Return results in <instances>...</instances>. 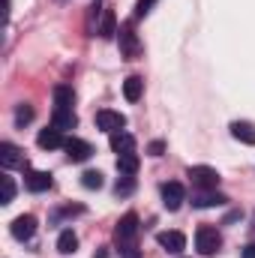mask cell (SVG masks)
Returning <instances> with one entry per match:
<instances>
[{
  "label": "cell",
  "instance_id": "1",
  "mask_svg": "<svg viewBox=\"0 0 255 258\" xmlns=\"http://www.w3.org/2000/svg\"><path fill=\"white\" fill-rule=\"evenodd\" d=\"M219 246H222V237H219V231H216L213 225H201V228L195 231V249H198L201 255H216Z\"/></svg>",
  "mask_w": 255,
  "mask_h": 258
},
{
  "label": "cell",
  "instance_id": "2",
  "mask_svg": "<svg viewBox=\"0 0 255 258\" xmlns=\"http://www.w3.org/2000/svg\"><path fill=\"white\" fill-rule=\"evenodd\" d=\"M186 177L192 180L195 189H216L219 186V171L210 168V165H192L186 171Z\"/></svg>",
  "mask_w": 255,
  "mask_h": 258
},
{
  "label": "cell",
  "instance_id": "3",
  "mask_svg": "<svg viewBox=\"0 0 255 258\" xmlns=\"http://www.w3.org/2000/svg\"><path fill=\"white\" fill-rule=\"evenodd\" d=\"M63 150H66V159L69 162H87L90 156H93V147H90V141H84V138H66V144H63Z\"/></svg>",
  "mask_w": 255,
  "mask_h": 258
},
{
  "label": "cell",
  "instance_id": "4",
  "mask_svg": "<svg viewBox=\"0 0 255 258\" xmlns=\"http://www.w3.org/2000/svg\"><path fill=\"white\" fill-rule=\"evenodd\" d=\"M117 33H120V54H123L126 60H135V57L141 54V42H138V33L132 30V24H123Z\"/></svg>",
  "mask_w": 255,
  "mask_h": 258
},
{
  "label": "cell",
  "instance_id": "5",
  "mask_svg": "<svg viewBox=\"0 0 255 258\" xmlns=\"http://www.w3.org/2000/svg\"><path fill=\"white\" fill-rule=\"evenodd\" d=\"M183 201H186V189H183V183H177V180L162 183V204H165V210H180Z\"/></svg>",
  "mask_w": 255,
  "mask_h": 258
},
{
  "label": "cell",
  "instance_id": "6",
  "mask_svg": "<svg viewBox=\"0 0 255 258\" xmlns=\"http://www.w3.org/2000/svg\"><path fill=\"white\" fill-rule=\"evenodd\" d=\"M9 231H12V237H15V240H30V237L36 234V216H30V213L15 216V219H12V225H9Z\"/></svg>",
  "mask_w": 255,
  "mask_h": 258
},
{
  "label": "cell",
  "instance_id": "7",
  "mask_svg": "<svg viewBox=\"0 0 255 258\" xmlns=\"http://www.w3.org/2000/svg\"><path fill=\"white\" fill-rule=\"evenodd\" d=\"M96 126L102 129V132H120V129L126 126V114L102 108V111H96Z\"/></svg>",
  "mask_w": 255,
  "mask_h": 258
},
{
  "label": "cell",
  "instance_id": "8",
  "mask_svg": "<svg viewBox=\"0 0 255 258\" xmlns=\"http://www.w3.org/2000/svg\"><path fill=\"white\" fill-rule=\"evenodd\" d=\"M138 216L135 213H126L120 222H117V228H114V237H117V243H135V237H138Z\"/></svg>",
  "mask_w": 255,
  "mask_h": 258
},
{
  "label": "cell",
  "instance_id": "9",
  "mask_svg": "<svg viewBox=\"0 0 255 258\" xmlns=\"http://www.w3.org/2000/svg\"><path fill=\"white\" fill-rule=\"evenodd\" d=\"M222 204H228V195L216 192V189H198V192H192V207L207 210V207H222Z\"/></svg>",
  "mask_w": 255,
  "mask_h": 258
},
{
  "label": "cell",
  "instance_id": "10",
  "mask_svg": "<svg viewBox=\"0 0 255 258\" xmlns=\"http://www.w3.org/2000/svg\"><path fill=\"white\" fill-rule=\"evenodd\" d=\"M156 243H159L165 252H171V255H180V252L186 249V237H183L180 231H159V234H156Z\"/></svg>",
  "mask_w": 255,
  "mask_h": 258
},
{
  "label": "cell",
  "instance_id": "11",
  "mask_svg": "<svg viewBox=\"0 0 255 258\" xmlns=\"http://www.w3.org/2000/svg\"><path fill=\"white\" fill-rule=\"evenodd\" d=\"M51 174L48 171H36V168H30L27 174H24V186L30 189V192H45V189H51Z\"/></svg>",
  "mask_w": 255,
  "mask_h": 258
},
{
  "label": "cell",
  "instance_id": "12",
  "mask_svg": "<svg viewBox=\"0 0 255 258\" xmlns=\"http://www.w3.org/2000/svg\"><path fill=\"white\" fill-rule=\"evenodd\" d=\"M36 144L42 147V150H54V147H63L66 144V138H63V132L60 129H42L39 135H36Z\"/></svg>",
  "mask_w": 255,
  "mask_h": 258
},
{
  "label": "cell",
  "instance_id": "13",
  "mask_svg": "<svg viewBox=\"0 0 255 258\" xmlns=\"http://www.w3.org/2000/svg\"><path fill=\"white\" fill-rule=\"evenodd\" d=\"M0 165H3V168H15V165H24V156H21V150H18L15 144L3 141V144H0Z\"/></svg>",
  "mask_w": 255,
  "mask_h": 258
},
{
  "label": "cell",
  "instance_id": "14",
  "mask_svg": "<svg viewBox=\"0 0 255 258\" xmlns=\"http://www.w3.org/2000/svg\"><path fill=\"white\" fill-rule=\"evenodd\" d=\"M51 126L60 129V132H69V129L78 126V117L72 108H54V117H51Z\"/></svg>",
  "mask_w": 255,
  "mask_h": 258
},
{
  "label": "cell",
  "instance_id": "15",
  "mask_svg": "<svg viewBox=\"0 0 255 258\" xmlns=\"http://www.w3.org/2000/svg\"><path fill=\"white\" fill-rule=\"evenodd\" d=\"M111 150L117 153V156H123V153H135V138L129 135V132H111Z\"/></svg>",
  "mask_w": 255,
  "mask_h": 258
},
{
  "label": "cell",
  "instance_id": "16",
  "mask_svg": "<svg viewBox=\"0 0 255 258\" xmlns=\"http://www.w3.org/2000/svg\"><path fill=\"white\" fill-rule=\"evenodd\" d=\"M231 135H234L240 144H249V147L255 144V126L246 123V120H234V123H231Z\"/></svg>",
  "mask_w": 255,
  "mask_h": 258
},
{
  "label": "cell",
  "instance_id": "17",
  "mask_svg": "<svg viewBox=\"0 0 255 258\" xmlns=\"http://www.w3.org/2000/svg\"><path fill=\"white\" fill-rule=\"evenodd\" d=\"M141 93H144V78L141 75H129L126 81H123V96H126L129 102H138Z\"/></svg>",
  "mask_w": 255,
  "mask_h": 258
},
{
  "label": "cell",
  "instance_id": "18",
  "mask_svg": "<svg viewBox=\"0 0 255 258\" xmlns=\"http://www.w3.org/2000/svg\"><path fill=\"white\" fill-rule=\"evenodd\" d=\"M75 249H78V234H75L72 228L60 231V237H57V252H60V255H72Z\"/></svg>",
  "mask_w": 255,
  "mask_h": 258
},
{
  "label": "cell",
  "instance_id": "19",
  "mask_svg": "<svg viewBox=\"0 0 255 258\" xmlns=\"http://www.w3.org/2000/svg\"><path fill=\"white\" fill-rule=\"evenodd\" d=\"M72 102H75L72 87L69 84H57L54 87V108H72Z\"/></svg>",
  "mask_w": 255,
  "mask_h": 258
},
{
  "label": "cell",
  "instance_id": "20",
  "mask_svg": "<svg viewBox=\"0 0 255 258\" xmlns=\"http://www.w3.org/2000/svg\"><path fill=\"white\" fill-rule=\"evenodd\" d=\"M117 171L126 174V177H135V171H138V153H123V156H117Z\"/></svg>",
  "mask_w": 255,
  "mask_h": 258
},
{
  "label": "cell",
  "instance_id": "21",
  "mask_svg": "<svg viewBox=\"0 0 255 258\" xmlns=\"http://www.w3.org/2000/svg\"><path fill=\"white\" fill-rule=\"evenodd\" d=\"M102 39H111L114 33H117V24H114V12L111 9H105L102 12V21H99V30H96Z\"/></svg>",
  "mask_w": 255,
  "mask_h": 258
},
{
  "label": "cell",
  "instance_id": "22",
  "mask_svg": "<svg viewBox=\"0 0 255 258\" xmlns=\"http://www.w3.org/2000/svg\"><path fill=\"white\" fill-rule=\"evenodd\" d=\"M102 183H105L102 171H84L81 174V186L84 189H102Z\"/></svg>",
  "mask_w": 255,
  "mask_h": 258
},
{
  "label": "cell",
  "instance_id": "23",
  "mask_svg": "<svg viewBox=\"0 0 255 258\" xmlns=\"http://www.w3.org/2000/svg\"><path fill=\"white\" fill-rule=\"evenodd\" d=\"M30 120H33V108H30L27 102H24V105H18V108H15V123H18V126H24V123H30Z\"/></svg>",
  "mask_w": 255,
  "mask_h": 258
},
{
  "label": "cell",
  "instance_id": "24",
  "mask_svg": "<svg viewBox=\"0 0 255 258\" xmlns=\"http://www.w3.org/2000/svg\"><path fill=\"white\" fill-rule=\"evenodd\" d=\"M12 198H15V183L9 174H3V201L0 204H12Z\"/></svg>",
  "mask_w": 255,
  "mask_h": 258
},
{
  "label": "cell",
  "instance_id": "25",
  "mask_svg": "<svg viewBox=\"0 0 255 258\" xmlns=\"http://www.w3.org/2000/svg\"><path fill=\"white\" fill-rule=\"evenodd\" d=\"M132 189H135V180H132V177H126V174H120V180H117L114 192H117V195H129Z\"/></svg>",
  "mask_w": 255,
  "mask_h": 258
},
{
  "label": "cell",
  "instance_id": "26",
  "mask_svg": "<svg viewBox=\"0 0 255 258\" xmlns=\"http://www.w3.org/2000/svg\"><path fill=\"white\" fill-rule=\"evenodd\" d=\"M153 3H156V0H138V3H135V18H144V15L153 9Z\"/></svg>",
  "mask_w": 255,
  "mask_h": 258
},
{
  "label": "cell",
  "instance_id": "27",
  "mask_svg": "<svg viewBox=\"0 0 255 258\" xmlns=\"http://www.w3.org/2000/svg\"><path fill=\"white\" fill-rule=\"evenodd\" d=\"M120 255L123 258H141V252H138L135 243H120Z\"/></svg>",
  "mask_w": 255,
  "mask_h": 258
},
{
  "label": "cell",
  "instance_id": "28",
  "mask_svg": "<svg viewBox=\"0 0 255 258\" xmlns=\"http://www.w3.org/2000/svg\"><path fill=\"white\" fill-rule=\"evenodd\" d=\"M147 150H150V156H162L165 153V141H150Z\"/></svg>",
  "mask_w": 255,
  "mask_h": 258
},
{
  "label": "cell",
  "instance_id": "29",
  "mask_svg": "<svg viewBox=\"0 0 255 258\" xmlns=\"http://www.w3.org/2000/svg\"><path fill=\"white\" fill-rule=\"evenodd\" d=\"M240 258H255V243L243 246V249H240Z\"/></svg>",
  "mask_w": 255,
  "mask_h": 258
}]
</instances>
